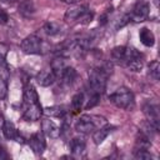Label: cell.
<instances>
[{"label":"cell","mask_w":160,"mask_h":160,"mask_svg":"<svg viewBox=\"0 0 160 160\" xmlns=\"http://www.w3.org/2000/svg\"><path fill=\"white\" fill-rule=\"evenodd\" d=\"M65 66H66V65H65V59H64V56H59V58L54 59V61L51 62V69L54 70V72L56 74V76L61 74V71L64 70Z\"/></svg>","instance_id":"603a6c76"},{"label":"cell","mask_w":160,"mask_h":160,"mask_svg":"<svg viewBox=\"0 0 160 160\" xmlns=\"http://www.w3.org/2000/svg\"><path fill=\"white\" fill-rule=\"evenodd\" d=\"M109 100L116 108L122 109V110H132L135 108L134 94L125 86H120L112 94H110L109 95Z\"/></svg>","instance_id":"3957f363"},{"label":"cell","mask_w":160,"mask_h":160,"mask_svg":"<svg viewBox=\"0 0 160 160\" xmlns=\"http://www.w3.org/2000/svg\"><path fill=\"white\" fill-rule=\"evenodd\" d=\"M134 156L136 159H140V160H149V159L152 158L150 151L146 150V149H135L134 150Z\"/></svg>","instance_id":"4316f807"},{"label":"cell","mask_w":160,"mask_h":160,"mask_svg":"<svg viewBox=\"0 0 160 160\" xmlns=\"http://www.w3.org/2000/svg\"><path fill=\"white\" fill-rule=\"evenodd\" d=\"M41 129H42V132L50 138V139H58L60 135H61V129L51 120L49 119H45L42 120L41 122Z\"/></svg>","instance_id":"30bf717a"},{"label":"cell","mask_w":160,"mask_h":160,"mask_svg":"<svg viewBox=\"0 0 160 160\" xmlns=\"http://www.w3.org/2000/svg\"><path fill=\"white\" fill-rule=\"evenodd\" d=\"M129 21H130V15H124V16L120 19L119 24L116 25V29H119V28H122V26H124V25H126Z\"/></svg>","instance_id":"4dcf8cb0"},{"label":"cell","mask_w":160,"mask_h":160,"mask_svg":"<svg viewBox=\"0 0 160 160\" xmlns=\"http://www.w3.org/2000/svg\"><path fill=\"white\" fill-rule=\"evenodd\" d=\"M18 11L22 18H26V19L32 18L34 14H35V5L31 0H22L19 4Z\"/></svg>","instance_id":"2e32d148"},{"label":"cell","mask_w":160,"mask_h":160,"mask_svg":"<svg viewBox=\"0 0 160 160\" xmlns=\"http://www.w3.org/2000/svg\"><path fill=\"white\" fill-rule=\"evenodd\" d=\"M129 46H115L111 50V61L119 65H124L128 58Z\"/></svg>","instance_id":"5bb4252c"},{"label":"cell","mask_w":160,"mask_h":160,"mask_svg":"<svg viewBox=\"0 0 160 160\" xmlns=\"http://www.w3.org/2000/svg\"><path fill=\"white\" fill-rule=\"evenodd\" d=\"M8 95V85H6V80L2 79L0 76V100L5 99Z\"/></svg>","instance_id":"f546056e"},{"label":"cell","mask_w":160,"mask_h":160,"mask_svg":"<svg viewBox=\"0 0 160 160\" xmlns=\"http://www.w3.org/2000/svg\"><path fill=\"white\" fill-rule=\"evenodd\" d=\"M111 72H112V66L109 62L104 64L102 66H98L92 69L89 74V86L91 92H96L101 95L106 89L108 78Z\"/></svg>","instance_id":"6da1fadb"},{"label":"cell","mask_w":160,"mask_h":160,"mask_svg":"<svg viewBox=\"0 0 160 160\" xmlns=\"http://www.w3.org/2000/svg\"><path fill=\"white\" fill-rule=\"evenodd\" d=\"M1 129H2L4 136H5L8 140H15V141L21 142V144L24 142V139L19 135V131L16 130V128L14 126V124H12L11 121L5 120L4 124H2V126H1Z\"/></svg>","instance_id":"9c48e42d"},{"label":"cell","mask_w":160,"mask_h":160,"mask_svg":"<svg viewBox=\"0 0 160 160\" xmlns=\"http://www.w3.org/2000/svg\"><path fill=\"white\" fill-rule=\"evenodd\" d=\"M76 70L74 69V68H71V66H65L64 68V70L61 71V74H60V79H61V82L64 84V85H71L74 81H75V79H76Z\"/></svg>","instance_id":"ac0fdd59"},{"label":"cell","mask_w":160,"mask_h":160,"mask_svg":"<svg viewBox=\"0 0 160 160\" xmlns=\"http://www.w3.org/2000/svg\"><path fill=\"white\" fill-rule=\"evenodd\" d=\"M8 20H9L8 14L5 12V10H2V9L0 8V24H1V25H2V24H6Z\"/></svg>","instance_id":"1f68e13d"},{"label":"cell","mask_w":160,"mask_h":160,"mask_svg":"<svg viewBox=\"0 0 160 160\" xmlns=\"http://www.w3.org/2000/svg\"><path fill=\"white\" fill-rule=\"evenodd\" d=\"M44 31L50 35V36H54V35H58L60 32V25L56 22V21H46L45 25H44Z\"/></svg>","instance_id":"7402d4cb"},{"label":"cell","mask_w":160,"mask_h":160,"mask_svg":"<svg viewBox=\"0 0 160 160\" xmlns=\"http://www.w3.org/2000/svg\"><path fill=\"white\" fill-rule=\"evenodd\" d=\"M0 1H2V2H5V4H14L16 0H0Z\"/></svg>","instance_id":"e575fe53"},{"label":"cell","mask_w":160,"mask_h":160,"mask_svg":"<svg viewBox=\"0 0 160 160\" xmlns=\"http://www.w3.org/2000/svg\"><path fill=\"white\" fill-rule=\"evenodd\" d=\"M42 115V108L39 104H22V118L28 121L39 120Z\"/></svg>","instance_id":"52a82bcc"},{"label":"cell","mask_w":160,"mask_h":160,"mask_svg":"<svg viewBox=\"0 0 160 160\" xmlns=\"http://www.w3.org/2000/svg\"><path fill=\"white\" fill-rule=\"evenodd\" d=\"M21 50L25 54H40L42 50V40L41 38H39L35 34H31L29 36H26L22 41H21Z\"/></svg>","instance_id":"277c9868"},{"label":"cell","mask_w":160,"mask_h":160,"mask_svg":"<svg viewBox=\"0 0 160 160\" xmlns=\"http://www.w3.org/2000/svg\"><path fill=\"white\" fill-rule=\"evenodd\" d=\"M6 58H2L0 56V76L5 80H9L10 78V70H9V66L6 64Z\"/></svg>","instance_id":"484cf974"},{"label":"cell","mask_w":160,"mask_h":160,"mask_svg":"<svg viewBox=\"0 0 160 160\" xmlns=\"http://www.w3.org/2000/svg\"><path fill=\"white\" fill-rule=\"evenodd\" d=\"M139 38H140V41L145 45V46H152L154 42H155V36L152 34L151 30L146 29V28H142L139 32Z\"/></svg>","instance_id":"ffe728a7"},{"label":"cell","mask_w":160,"mask_h":160,"mask_svg":"<svg viewBox=\"0 0 160 160\" xmlns=\"http://www.w3.org/2000/svg\"><path fill=\"white\" fill-rule=\"evenodd\" d=\"M24 104H39V95L31 84L24 86Z\"/></svg>","instance_id":"9a60e30c"},{"label":"cell","mask_w":160,"mask_h":160,"mask_svg":"<svg viewBox=\"0 0 160 160\" xmlns=\"http://www.w3.org/2000/svg\"><path fill=\"white\" fill-rule=\"evenodd\" d=\"M124 66H126L131 71H140L144 66V60H142L141 54L138 50H135L134 48H129L128 58L125 60Z\"/></svg>","instance_id":"8992f818"},{"label":"cell","mask_w":160,"mask_h":160,"mask_svg":"<svg viewBox=\"0 0 160 160\" xmlns=\"http://www.w3.org/2000/svg\"><path fill=\"white\" fill-rule=\"evenodd\" d=\"M66 110L64 109V106L60 105H54V106H48L45 109H42V114L46 116H52V118H62L65 115Z\"/></svg>","instance_id":"44dd1931"},{"label":"cell","mask_w":160,"mask_h":160,"mask_svg":"<svg viewBox=\"0 0 160 160\" xmlns=\"http://www.w3.org/2000/svg\"><path fill=\"white\" fill-rule=\"evenodd\" d=\"M8 50H9V46H8L6 44H4V42H0V56L6 58Z\"/></svg>","instance_id":"d6a6232c"},{"label":"cell","mask_w":160,"mask_h":160,"mask_svg":"<svg viewBox=\"0 0 160 160\" xmlns=\"http://www.w3.org/2000/svg\"><path fill=\"white\" fill-rule=\"evenodd\" d=\"M148 16H149V5L146 2H139L130 14V20L139 22V21H144Z\"/></svg>","instance_id":"4fadbf2b"},{"label":"cell","mask_w":160,"mask_h":160,"mask_svg":"<svg viewBox=\"0 0 160 160\" xmlns=\"http://www.w3.org/2000/svg\"><path fill=\"white\" fill-rule=\"evenodd\" d=\"M92 18H94V12L90 11V10H88V11H85V12L79 18V21H80L81 24H89V22L92 20Z\"/></svg>","instance_id":"f1b7e54d"},{"label":"cell","mask_w":160,"mask_h":160,"mask_svg":"<svg viewBox=\"0 0 160 160\" xmlns=\"http://www.w3.org/2000/svg\"><path fill=\"white\" fill-rule=\"evenodd\" d=\"M149 75L154 79V80H159L160 78V64L158 60H154L150 62L149 65Z\"/></svg>","instance_id":"d4e9b609"},{"label":"cell","mask_w":160,"mask_h":160,"mask_svg":"<svg viewBox=\"0 0 160 160\" xmlns=\"http://www.w3.org/2000/svg\"><path fill=\"white\" fill-rule=\"evenodd\" d=\"M82 104H84V94L82 92H78L72 96V100H71V108L74 111H79L81 110L82 108Z\"/></svg>","instance_id":"cb8c5ba5"},{"label":"cell","mask_w":160,"mask_h":160,"mask_svg":"<svg viewBox=\"0 0 160 160\" xmlns=\"http://www.w3.org/2000/svg\"><path fill=\"white\" fill-rule=\"evenodd\" d=\"M35 79H36V82L40 86H50L56 80V74L54 72V70L51 68L42 69V70H40L36 74V78Z\"/></svg>","instance_id":"ba28073f"},{"label":"cell","mask_w":160,"mask_h":160,"mask_svg":"<svg viewBox=\"0 0 160 160\" xmlns=\"http://www.w3.org/2000/svg\"><path fill=\"white\" fill-rule=\"evenodd\" d=\"M69 145H70V150H71L72 155H75V156H81L85 152L86 146H85V141L81 138H74Z\"/></svg>","instance_id":"d6986e66"},{"label":"cell","mask_w":160,"mask_h":160,"mask_svg":"<svg viewBox=\"0 0 160 160\" xmlns=\"http://www.w3.org/2000/svg\"><path fill=\"white\" fill-rule=\"evenodd\" d=\"M142 111L148 119V121L156 129L159 130L160 126V110H159V105L156 102H145V105L142 106Z\"/></svg>","instance_id":"5b68a950"},{"label":"cell","mask_w":160,"mask_h":160,"mask_svg":"<svg viewBox=\"0 0 160 160\" xmlns=\"http://www.w3.org/2000/svg\"><path fill=\"white\" fill-rule=\"evenodd\" d=\"M29 145L35 154H38V155L42 154L45 150V146H46L45 140H44V135L41 132H34L29 139Z\"/></svg>","instance_id":"8fae6325"},{"label":"cell","mask_w":160,"mask_h":160,"mask_svg":"<svg viewBox=\"0 0 160 160\" xmlns=\"http://www.w3.org/2000/svg\"><path fill=\"white\" fill-rule=\"evenodd\" d=\"M112 129H114V128H112V126H109L108 124L104 125V126H101V128H99V129H96V130L92 132V140H94V142H95L96 145L101 144V142L106 139V136L111 132Z\"/></svg>","instance_id":"e0dca14e"},{"label":"cell","mask_w":160,"mask_h":160,"mask_svg":"<svg viewBox=\"0 0 160 160\" xmlns=\"http://www.w3.org/2000/svg\"><path fill=\"white\" fill-rule=\"evenodd\" d=\"M100 94H96V92H91L90 94V98H89V100H88V102H86V105H85V109L88 110V109H91V108H94L95 105H98L99 104V101H100Z\"/></svg>","instance_id":"83f0119b"},{"label":"cell","mask_w":160,"mask_h":160,"mask_svg":"<svg viewBox=\"0 0 160 160\" xmlns=\"http://www.w3.org/2000/svg\"><path fill=\"white\" fill-rule=\"evenodd\" d=\"M85 11H88V6H85V5H78V4H74L72 6H70V8L65 11L64 19H65V21H68V22H70V21H75V20H79V18H80Z\"/></svg>","instance_id":"7c38bea8"},{"label":"cell","mask_w":160,"mask_h":160,"mask_svg":"<svg viewBox=\"0 0 160 160\" xmlns=\"http://www.w3.org/2000/svg\"><path fill=\"white\" fill-rule=\"evenodd\" d=\"M66 4H70V5H74V4H78V2H80V1H82V0H64Z\"/></svg>","instance_id":"836d02e7"},{"label":"cell","mask_w":160,"mask_h":160,"mask_svg":"<svg viewBox=\"0 0 160 160\" xmlns=\"http://www.w3.org/2000/svg\"><path fill=\"white\" fill-rule=\"evenodd\" d=\"M106 125V119L100 115L84 114L75 121V130L80 134H92L96 129Z\"/></svg>","instance_id":"7a4b0ae2"}]
</instances>
